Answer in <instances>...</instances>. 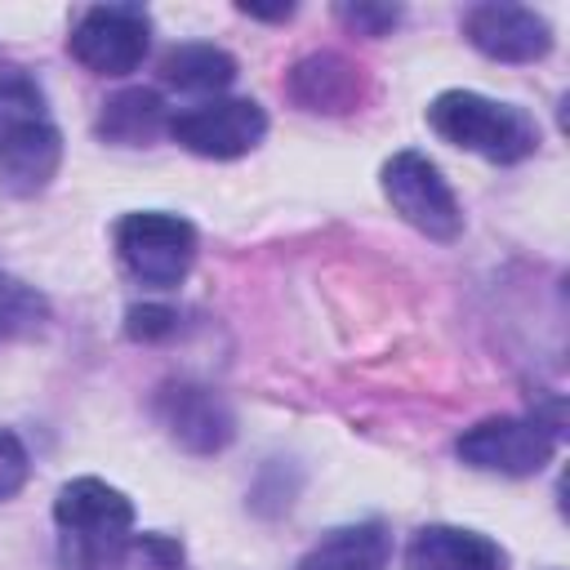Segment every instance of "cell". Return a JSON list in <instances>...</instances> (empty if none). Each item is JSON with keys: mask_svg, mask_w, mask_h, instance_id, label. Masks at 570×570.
I'll return each instance as SVG.
<instances>
[{"mask_svg": "<svg viewBox=\"0 0 570 570\" xmlns=\"http://www.w3.org/2000/svg\"><path fill=\"white\" fill-rule=\"evenodd\" d=\"M62 160V134L45 89L22 67H0V191L36 196Z\"/></svg>", "mask_w": 570, "mask_h": 570, "instance_id": "6da1fadb", "label": "cell"}, {"mask_svg": "<svg viewBox=\"0 0 570 570\" xmlns=\"http://www.w3.org/2000/svg\"><path fill=\"white\" fill-rule=\"evenodd\" d=\"M428 125L445 142H454L463 151H476L485 160H499V165L525 160L539 147V125L521 107L485 98V94H472V89L436 94L428 102Z\"/></svg>", "mask_w": 570, "mask_h": 570, "instance_id": "7a4b0ae2", "label": "cell"}, {"mask_svg": "<svg viewBox=\"0 0 570 570\" xmlns=\"http://www.w3.org/2000/svg\"><path fill=\"white\" fill-rule=\"evenodd\" d=\"M53 521L58 530L71 539L76 548V561H89V566H102L107 557H120V548L129 543V530H134V503L98 481V476H76L58 490L53 499Z\"/></svg>", "mask_w": 570, "mask_h": 570, "instance_id": "3957f363", "label": "cell"}, {"mask_svg": "<svg viewBox=\"0 0 570 570\" xmlns=\"http://www.w3.org/2000/svg\"><path fill=\"white\" fill-rule=\"evenodd\" d=\"M116 254L134 281L169 289L196 263V227L165 209H134L116 223Z\"/></svg>", "mask_w": 570, "mask_h": 570, "instance_id": "277c9868", "label": "cell"}, {"mask_svg": "<svg viewBox=\"0 0 570 570\" xmlns=\"http://www.w3.org/2000/svg\"><path fill=\"white\" fill-rule=\"evenodd\" d=\"M165 134L205 160H236L267 138V111L254 98H205L178 107L165 120Z\"/></svg>", "mask_w": 570, "mask_h": 570, "instance_id": "5b68a950", "label": "cell"}, {"mask_svg": "<svg viewBox=\"0 0 570 570\" xmlns=\"http://www.w3.org/2000/svg\"><path fill=\"white\" fill-rule=\"evenodd\" d=\"M383 196L428 240H459L463 232L459 196L423 151H396L383 165Z\"/></svg>", "mask_w": 570, "mask_h": 570, "instance_id": "8992f818", "label": "cell"}, {"mask_svg": "<svg viewBox=\"0 0 570 570\" xmlns=\"http://www.w3.org/2000/svg\"><path fill=\"white\" fill-rule=\"evenodd\" d=\"M67 49L94 76H129L151 49V18L142 4H94L71 27Z\"/></svg>", "mask_w": 570, "mask_h": 570, "instance_id": "52a82bcc", "label": "cell"}, {"mask_svg": "<svg viewBox=\"0 0 570 570\" xmlns=\"http://www.w3.org/2000/svg\"><path fill=\"white\" fill-rule=\"evenodd\" d=\"M459 459L476 472H494V476H534L552 463L557 454V432L543 419H485L476 428H468L454 441Z\"/></svg>", "mask_w": 570, "mask_h": 570, "instance_id": "ba28073f", "label": "cell"}, {"mask_svg": "<svg viewBox=\"0 0 570 570\" xmlns=\"http://www.w3.org/2000/svg\"><path fill=\"white\" fill-rule=\"evenodd\" d=\"M463 36L476 53L494 62H539L552 49V27L525 4H472L463 13Z\"/></svg>", "mask_w": 570, "mask_h": 570, "instance_id": "9c48e42d", "label": "cell"}, {"mask_svg": "<svg viewBox=\"0 0 570 570\" xmlns=\"http://www.w3.org/2000/svg\"><path fill=\"white\" fill-rule=\"evenodd\" d=\"M156 414L165 423V432L191 450V454H214L236 436V419L227 410V401L200 383H169L156 396Z\"/></svg>", "mask_w": 570, "mask_h": 570, "instance_id": "30bf717a", "label": "cell"}, {"mask_svg": "<svg viewBox=\"0 0 570 570\" xmlns=\"http://www.w3.org/2000/svg\"><path fill=\"white\" fill-rule=\"evenodd\" d=\"M405 570H508V552L463 525H423L405 548Z\"/></svg>", "mask_w": 570, "mask_h": 570, "instance_id": "8fae6325", "label": "cell"}, {"mask_svg": "<svg viewBox=\"0 0 570 570\" xmlns=\"http://www.w3.org/2000/svg\"><path fill=\"white\" fill-rule=\"evenodd\" d=\"M392 534L383 521H356L321 534L294 570H387Z\"/></svg>", "mask_w": 570, "mask_h": 570, "instance_id": "7c38bea8", "label": "cell"}, {"mask_svg": "<svg viewBox=\"0 0 570 570\" xmlns=\"http://www.w3.org/2000/svg\"><path fill=\"white\" fill-rule=\"evenodd\" d=\"M289 94L307 107V111H347L356 107L361 94V76L347 58L338 53H312L294 67L289 76Z\"/></svg>", "mask_w": 570, "mask_h": 570, "instance_id": "4fadbf2b", "label": "cell"}, {"mask_svg": "<svg viewBox=\"0 0 570 570\" xmlns=\"http://www.w3.org/2000/svg\"><path fill=\"white\" fill-rule=\"evenodd\" d=\"M160 80L183 89V94H214L218 98V89H227L236 80V58L218 45H205V40L178 45V49L165 53Z\"/></svg>", "mask_w": 570, "mask_h": 570, "instance_id": "5bb4252c", "label": "cell"}, {"mask_svg": "<svg viewBox=\"0 0 570 570\" xmlns=\"http://www.w3.org/2000/svg\"><path fill=\"white\" fill-rule=\"evenodd\" d=\"M165 120H169V111H165V102H160L151 89H125V94H116V98L102 107L98 134L111 138V142L138 147V142H147V138H156V134L165 129Z\"/></svg>", "mask_w": 570, "mask_h": 570, "instance_id": "9a60e30c", "label": "cell"}, {"mask_svg": "<svg viewBox=\"0 0 570 570\" xmlns=\"http://www.w3.org/2000/svg\"><path fill=\"white\" fill-rule=\"evenodd\" d=\"M49 321V303L36 285L0 272V338H27Z\"/></svg>", "mask_w": 570, "mask_h": 570, "instance_id": "2e32d148", "label": "cell"}, {"mask_svg": "<svg viewBox=\"0 0 570 570\" xmlns=\"http://www.w3.org/2000/svg\"><path fill=\"white\" fill-rule=\"evenodd\" d=\"M120 570H183V548L165 534H138L120 548Z\"/></svg>", "mask_w": 570, "mask_h": 570, "instance_id": "e0dca14e", "label": "cell"}, {"mask_svg": "<svg viewBox=\"0 0 570 570\" xmlns=\"http://www.w3.org/2000/svg\"><path fill=\"white\" fill-rule=\"evenodd\" d=\"M27 476H31V454H27L22 436L0 428V503L13 499L27 485Z\"/></svg>", "mask_w": 570, "mask_h": 570, "instance_id": "ac0fdd59", "label": "cell"}, {"mask_svg": "<svg viewBox=\"0 0 570 570\" xmlns=\"http://www.w3.org/2000/svg\"><path fill=\"white\" fill-rule=\"evenodd\" d=\"M334 13H338V22H347L361 36H383V31H392L401 22L396 4H338Z\"/></svg>", "mask_w": 570, "mask_h": 570, "instance_id": "d6986e66", "label": "cell"}, {"mask_svg": "<svg viewBox=\"0 0 570 570\" xmlns=\"http://www.w3.org/2000/svg\"><path fill=\"white\" fill-rule=\"evenodd\" d=\"M125 330H129V338L151 343V338H165V334H174V330H178V312L156 307V303H142V307H129Z\"/></svg>", "mask_w": 570, "mask_h": 570, "instance_id": "ffe728a7", "label": "cell"}, {"mask_svg": "<svg viewBox=\"0 0 570 570\" xmlns=\"http://www.w3.org/2000/svg\"><path fill=\"white\" fill-rule=\"evenodd\" d=\"M240 13H249V18H267V22H285V18H294V4H276V9H263V4H240Z\"/></svg>", "mask_w": 570, "mask_h": 570, "instance_id": "44dd1931", "label": "cell"}]
</instances>
